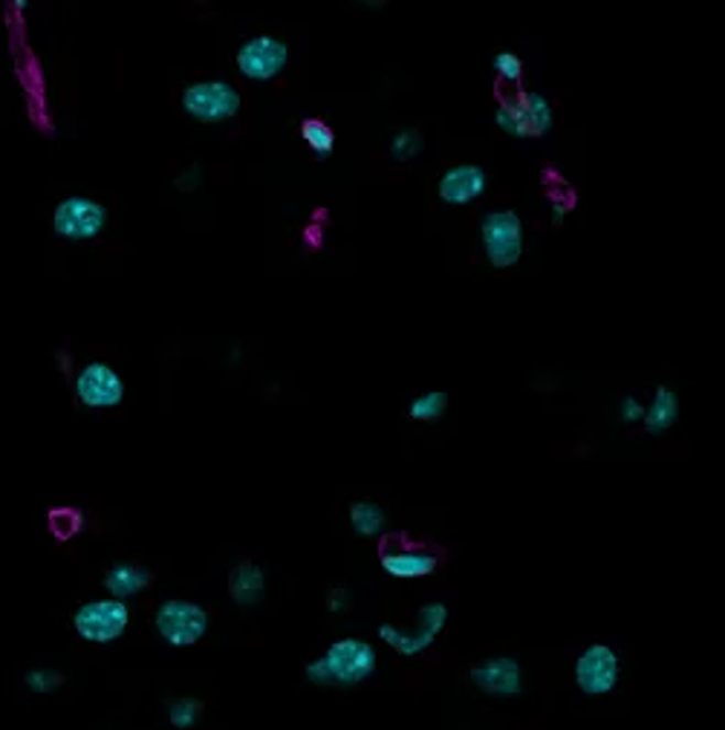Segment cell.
Returning <instances> with one entry per match:
<instances>
[{"label": "cell", "mask_w": 725, "mask_h": 730, "mask_svg": "<svg viewBox=\"0 0 725 730\" xmlns=\"http://www.w3.org/2000/svg\"><path fill=\"white\" fill-rule=\"evenodd\" d=\"M379 655L365 639L333 641L324 655L304 664V678L315 687H356L376 673Z\"/></svg>", "instance_id": "cell-1"}, {"label": "cell", "mask_w": 725, "mask_h": 730, "mask_svg": "<svg viewBox=\"0 0 725 730\" xmlns=\"http://www.w3.org/2000/svg\"><path fill=\"white\" fill-rule=\"evenodd\" d=\"M350 529L359 537H385V529H388V514H385L382 505L376 502H350Z\"/></svg>", "instance_id": "cell-18"}, {"label": "cell", "mask_w": 725, "mask_h": 730, "mask_svg": "<svg viewBox=\"0 0 725 730\" xmlns=\"http://www.w3.org/2000/svg\"><path fill=\"white\" fill-rule=\"evenodd\" d=\"M379 564L390 578L416 580L434 575L443 566V552L425 543H411L405 534H385L379 543Z\"/></svg>", "instance_id": "cell-2"}, {"label": "cell", "mask_w": 725, "mask_h": 730, "mask_svg": "<svg viewBox=\"0 0 725 730\" xmlns=\"http://www.w3.org/2000/svg\"><path fill=\"white\" fill-rule=\"evenodd\" d=\"M235 64L240 69V76L249 78V81H275L290 64V46L275 35H255L237 50Z\"/></svg>", "instance_id": "cell-10"}, {"label": "cell", "mask_w": 725, "mask_h": 730, "mask_svg": "<svg viewBox=\"0 0 725 730\" xmlns=\"http://www.w3.org/2000/svg\"><path fill=\"white\" fill-rule=\"evenodd\" d=\"M130 624V609L125 601L116 598H101V601H87L76 609L73 615V630L93 644H110L122 639Z\"/></svg>", "instance_id": "cell-7"}, {"label": "cell", "mask_w": 725, "mask_h": 730, "mask_svg": "<svg viewBox=\"0 0 725 730\" xmlns=\"http://www.w3.org/2000/svg\"><path fill=\"white\" fill-rule=\"evenodd\" d=\"M480 243L495 269H512L523 258V220L515 208L489 211L480 222Z\"/></svg>", "instance_id": "cell-3"}, {"label": "cell", "mask_w": 725, "mask_h": 730, "mask_svg": "<svg viewBox=\"0 0 725 730\" xmlns=\"http://www.w3.org/2000/svg\"><path fill=\"white\" fill-rule=\"evenodd\" d=\"M422 153L420 130H399L397 137L390 139V156L393 162H411Z\"/></svg>", "instance_id": "cell-24"}, {"label": "cell", "mask_w": 725, "mask_h": 730, "mask_svg": "<svg viewBox=\"0 0 725 730\" xmlns=\"http://www.w3.org/2000/svg\"><path fill=\"white\" fill-rule=\"evenodd\" d=\"M267 595V571L252 560H240L229 571V598L237 607H258Z\"/></svg>", "instance_id": "cell-14"}, {"label": "cell", "mask_w": 725, "mask_h": 730, "mask_svg": "<svg viewBox=\"0 0 725 730\" xmlns=\"http://www.w3.org/2000/svg\"><path fill=\"white\" fill-rule=\"evenodd\" d=\"M486 185H489V176L480 165H454L440 176L436 197L443 199L445 206H472L486 194Z\"/></svg>", "instance_id": "cell-13"}, {"label": "cell", "mask_w": 725, "mask_h": 730, "mask_svg": "<svg viewBox=\"0 0 725 730\" xmlns=\"http://www.w3.org/2000/svg\"><path fill=\"white\" fill-rule=\"evenodd\" d=\"M515 105H518L520 116H523V124H527L529 139H541L550 133L552 124H555V110H552V101L547 99V96H541V92H534V90H527V92H520L518 99H515Z\"/></svg>", "instance_id": "cell-17"}, {"label": "cell", "mask_w": 725, "mask_h": 730, "mask_svg": "<svg viewBox=\"0 0 725 730\" xmlns=\"http://www.w3.org/2000/svg\"><path fill=\"white\" fill-rule=\"evenodd\" d=\"M50 532L55 541H69L82 532V511L76 509H55L50 511Z\"/></svg>", "instance_id": "cell-22"}, {"label": "cell", "mask_w": 725, "mask_h": 730, "mask_svg": "<svg viewBox=\"0 0 725 730\" xmlns=\"http://www.w3.org/2000/svg\"><path fill=\"white\" fill-rule=\"evenodd\" d=\"M619 416H621V422H625V425H636V422H641V416H645V404H641L639 399H634V396L621 399Z\"/></svg>", "instance_id": "cell-27"}, {"label": "cell", "mask_w": 725, "mask_h": 730, "mask_svg": "<svg viewBox=\"0 0 725 730\" xmlns=\"http://www.w3.org/2000/svg\"><path fill=\"white\" fill-rule=\"evenodd\" d=\"M575 687L584 696H607L619 687L621 658L610 644H589L584 653L575 658L573 667Z\"/></svg>", "instance_id": "cell-9"}, {"label": "cell", "mask_w": 725, "mask_h": 730, "mask_svg": "<svg viewBox=\"0 0 725 730\" xmlns=\"http://www.w3.org/2000/svg\"><path fill=\"white\" fill-rule=\"evenodd\" d=\"M107 208L90 197H67L53 211V231L69 243H87L105 231Z\"/></svg>", "instance_id": "cell-8"}, {"label": "cell", "mask_w": 725, "mask_h": 730, "mask_svg": "<svg viewBox=\"0 0 725 730\" xmlns=\"http://www.w3.org/2000/svg\"><path fill=\"white\" fill-rule=\"evenodd\" d=\"M677 418H680V399H677L671 388H659L648 407H645L641 425H645L650 436H662L677 425Z\"/></svg>", "instance_id": "cell-16"}, {"label": "cell", "mask_w": 725, "mask_h": 730, "mask_svg": "<svg viewBox=\"0 0 725 730\" xmlns=\"http://www.w3.org/2000/svg\"><path fill=\"white\" fill-rule=\"evenodd\" d=\"M472 685L495 699H512L523 690V667L512 655H489L472 667L468 673Z\"/></svg>", "instance_id": "cell-12"}, {"label": "cell", "mask_w": 725, "mask_h": 730, "mask_svg": "<svg viewBox=\"0 0 725 730\" xmlns=\"http://www.w3.org/2000/svg\"><path fill=\"white\" fill-rule=\"evenodd\" d=\"M491 67H495V73L504 78L506 84L523 81V62H520V55H515L512 50H500V53L495 55Z\"/></svg>", "instance_id": "cell-25"}, {"label": "cell", "mask_w": 725, "mask_h": 730, "mask_svg": "<svg viewBox=\"0 0 725 730\" xmlns=\"http://www.w3.org/2000/svg\"><path fill=\"white\" fill-rule=\"evenodd\" d=\"M445 407H448V396H445L443 390H431V393H422L411 402L408 407V416L413 422H436V418L443 416Z\"/></svg>", "instance_id": "cell-20"}, {"label": "cell", "mask_w": 725, "mask_h": 730, "mask_svg": "<svg viewBox=\"0 0 725 730\" xmlns=\"http://www.w3.org/2000/svg\"><path fill=\"white\" fill-rule=\"evenodd\" d=\"M153 580V571L139 564H113L105 571V589L116 601H128L133 595L145 592Z\"/></svg>", "instance_id": "cell-15"}, {"label": "cell", "mask_w": 725, "mask_h": 730, "mask_svg": "<svg viewBox=\"0 0 725 730\" xmlns=\"http://www.w3.org/2000/svg\"><path fill=\"white\" fill-rule=\"evenodd\" d=\"M347 607H350V589L333 586L327 592V612H344Z\"/></svg>", "instance_id": "cell-28"}, {"label": "cell", "mask_w": 725, "mask_h": 730, "mask_svg": "<svg viewBox=\"0 0 725 730\" xmlns=\"http://www.w3.org/2000/svg\"><path fill=\"white\" fill-rule=\"evenodd\" d=\"M203 710L206 705L199 699H192V696H185V699H174L169 705V722L180 730H188L194 724H199L203 719Z\"/></svg>", "instance_id": "cell-21"}, {"label": "cell", "mask_w": 725, "mask_h": 730, "mask_svg": "<svg viewBox=\"0 0 725 730\" xmlns=\"http://www.w3.org/2000/svg\"><path fill=\"white\" fill-rule=\"evenodd\" d=\"M153 624L160 639L171 647H194L206 639L208 612L199 603L185 601V598H171L156 607Z\"/></svg>", "instance_id": "cell-6"}, {"label": "cell", "mask_w": 725, "mask_h": 730, "mask_svg": "<svg viewBox=\"0 0 725 730\" xmlns=\"http://www.w3.org/2000/svg\"><path fill=\"white\" fill-rule=\"evenodd\" d=\"M62 685H64V676L53 667H39V669H30V673H26V687H30L32 693H41V696H44V693L58 690Z\"/></svg>", "instance_id": "cell-26"}, {"label": "cell", "mask_w": 725, "mask_h": 730, "mask_svg": "<svg viewBox=\"0 0 725 730\" xmlns=\"http://www.w3.org/2000/svg\"><path fill=\"white\" fill-rule=\"evenodd\" d=\"M301 139H304V145L313 151L315 160H327L329 153H333V148H336V130L329 128L324 119H318V116H310V119H304L299 128Z\"/></svg>", "instance_id": "cell-19"}, {"label": "cell", "mask_w": 725, "mask_h": 730, "mask_svg": "<svg viewBox=\"0 0 725 730\" xmlns=\"http://www.w3.org/2000/svg\"><path fill=\"white\" fill-rule=\"evenodd\" d=\"M495 124L504 130L506 137L529 139L527 124H523V116H520V110L515 101H500V107H497V113H495Z\"/></svg>", "instance_id": "cell-23"}, {"label": "cell", "mask_w": 725, "mask_h": 730, "mask_svg": "<svg viewBox=\"0 0 725 730\" xmlns=\"http://www.w3.org/2000/svg\"><path fill=\"white\" fill-rule=\"evenodd\" d=\"M76 396L90 411H110L125 402V381L110 364L93 361L76 375Z\"/></svg>", "instance_id": "cell-11"}, {"label": "cell", "mask_w": 725, "mask_h": 730, "mask_svg": "<svg viewBox=\"0 0 725 730\" xmlns=\"http://www.w3.org/2000/svg\"><path fill=\"white\" fill-rule=\"evenodd\" d=\"M445 624H448V607H445L443 601H431L425 603V607H420L416 624H413L411 630H402V627L390 624V621L379 624V639H382L393 653L416 658V655L434 647L440 632L445 630Z\"/></svg>", "instance_id": "cell-4"}, {"label": "cell", "mask_w": 725, "mask_h": 730, "mask_svg": "<svg viewBox=\"0 0 725 730\" xmlns=\"http://www.w3.org/2000/svg\"><path fill=\"white\" fill-rule=\"evenodd\" d=\"M183 110L192 116L194 122H229L240 113V92H237L235 84L223 81V78L194 81L183 90Z\"/></svg>", "instance_id": "cell-5"}]
</instances>
